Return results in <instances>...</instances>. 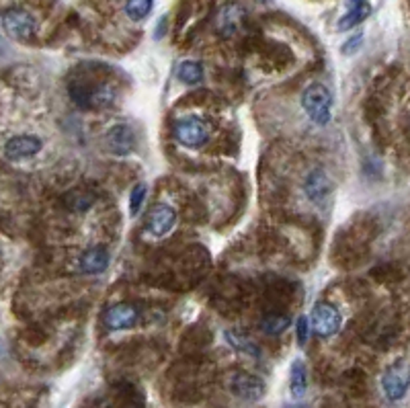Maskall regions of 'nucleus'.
<instances>
[{"instance_id": "obj_13", "label": "nucleus", "mask_w": 410, "mask_h": 408, "mask_svg": "<svg viewBox=\"0 0 410 408\" xmlns=\"http://www.w3.org/2000/svg\"><path fill=\"white\" fill-rule=\"evenodd\" d=\"M242 16H244V10L242 6L238 4H226L220 14H218V31L224 35V37H230L236 33V29L240 27L242 23Z\"/></svg>"}, {"instance_id": "obj_23", "label": "nucleus", "mask_w": 410, "mask_h": 408, "mask_svg": "<svg viewBox=\"0 0 410 408\" xmlns=\"http://www.w3.org/2000/svg\"><path fill=\"white\" fill-rule=\"evenodd\" d=\"M361 45H363V33H357V35L347 39V43L341 47V51L347 53V55H353V53H357L361 49Z\"/></svg>"}, {"instance_id": "obj_16", "label": "nucleus", "mask_w": 410, "mask_h": 408, "mask_svg": "<svg viewBox=\"0 0 410 408\" xmlns=\"http://www.w3.org/2000/svg\"><path fill=\"white\" fill-rule=\"evenodd\" d=\"M370 12H372V6L368 4V2H361V4H355V6H351L349 8V12L339 21V29L341 31H347V29H351V27H355V25H359L363 18H368L370 16Z\"/></svg>"}, {"instance_id": "obj_18", "label": "nucleus", "mask_w": 410, "mask_h": 408, "mask_svg": "<svg viewBox=\"0 0 410 408\" xmlns=\"http://www.w3.org/2000/svg\"><path fill=\"white\" fill-rule=\"evenodd\" d=\"M290 324H292L290 316H281V314H269V316H265V318H263V322H261V329H263V333L277 337V335L285 333V331L290 329Z\"/></svg>"}, {"instance_id": "obj_6", "label": "nucleus", "mask_w": 410, "mask_h": 408, "mask_svg": "<svg viewBox=\"0 0 410 408\" xmlns=\"http://www.w3.org/2000/svg\"><path fill=\"white\" fill-rule=\"evenodd\" d=\"M103 320H105V327L111 331H127L140 320V312L131 304H115L107 308Z\"/></svg>"}, {"instance_id": "obj_9", "label": "nucleus", "mask_w": 410, "mask_h": 408, "mask_svg": "<svg viewBox=\"0 0 410 408\" xmlns=\"http://www.w3.org/2000/svg\"><path fill=\"white\" fill-rule=\"evenodd\" d=\"M177 224V212L170 207V205H156L150 216H148V230L156 236V238H162L166 236Z\"/></svg>"}, {"instance_id": "obj_7", "label": "nucleus", "mask_w": 410, "mask_h": 408, "mask_svg": "<svg viewBox=\"0 0 410 408\" xmlns=\"http://www.w3.org/2000/svg\"><path fill=\"white\" fill-rule=\"evenodd\" d=\"M41 140L37 136H29V133H21V136H14L10 138L6 144H4V154L6 158L10 160H21V158H29V156H35L39 150H41Z\"/></svg>"}, {"instance_id": "obj_19", "label": "nucleus", "mask_w": 410, "mask_h": 408, "mask_svg": "<svg viewBox=\"0 0 410 408\" xmlns=\"http://www.w3.org/2000/svg\"><path fill=\"white\" fill-rule=\"evenodd\" d=\"M154 6V0H127L125 2V14L131 21H142L150 14Z\"/></svg>"}, {"instance_id": "obj_25", "label": "nucleus", "mask_w": 410, "mask_h": 408, "mask_svg": "<svg viewBox=\"0 0 410 408\" xmlns=\"http://www.w3.org/2000/svg\"><path fill=\"white\" fill-rule=\"evenodd\" d=\"M361 2H368V0H349V4H351V6H355V4H361Z\"/></svg>"}, {"instance_id": "obj_3", "label": "nucleus", "mask_w": 410, "mask_h": 408, "mask_svg": "<svg viewBox=\"0 0 410 408\" xmlns=\"http://www.w3.org/2000/svg\"><path fill=\"white\" fill-rule=\"evenodd\" d=\"M2 27H4V33L14 41H31L37 31L35 16L23 8L6 10L2 14Z\"/></svg>"}, {"instance_id": "obj_17", "label": "nucleus", "mask_w": 410, "mask_h": 408, "mask_svg": "<svg viewBox=\"0 0 410 408\" xmlns=\"http://www.w3.org/2000/svg\"><path fill=\"white\" fill-rule=\"evenodd\" d=\"M179 80L185 82V84H197L203 80V66L199 62H193V60H187L183 64H179Z\"/></svg>"}, {"instance_id": "obj_22", "label": "nucleus", "mask_w": 410, "mask_h": 408, "mask_svg": "<svg viewBox=\"0 0 410 408\" xmlns=\"http://www.w3.org/2000/svg\"><path fill=\"white\" fill-rule=\"evenodd\" d=\"M308 333H310V322H308L306 316H300L298 322H296V337H298L300 347H304L308 343Z\"/></svg>"}, {"instance_id": "obj_2", "label": "nucleus", "mask_w": 410, "mask_h": 408, "mask_svg": "<svg viewBox=\"0 0 410 408\" xmlns=\"http://www.w3.org/2000/svg\"><path fill=\"white\" fill-rule=\"evenodd\" d=\"M175 138L187 148H203L209 142V127L203 119L189 115L175 123Z\"/></svg>"}, {"instance_id": "obj_11", "label": "nucleus", "mask_w": 410, "mask_h": 408, "mask_svg": "<svg viewBox=\"0 0 410 408\" xmlns=\"http://www.w3.org/2000/svg\"><path fill=\"white\" fill-rule=\"evenodd\" d=\"M304 191L312 201H324L333 193V181L322 168H316L308 175L304 183Z\"/></svg>"}, {"instance_id": "obj_15", "label": "nucleus", "mask_w": 410, "mask_h": 408, "mask_svg": "<svg viewBox=\"0 0 410 408\" xmlns=\"http://www.w3.org/2000/svg\"><path fill=\"white\" fill-rule=\"evenodd\" d=\"M290 390L294 398H302L308 390V372L302 359H296L292 364V374H290Z\"/></svg>"}, {"instance_id": "obj_21", "label": "nucleus", "mask_w": 410, "mask_h": 408, "mask_svg": "<svg viewBox=\"0 0 410 408\" xmlns=\"http://www.w3.org/2000/svg\"><path fill=\"white\" fill-rule=\"evenodd\" d=\"M92 203V197L90 195H84L82 191H74L70 197H68V205L72 207V209H88V205Z\"/></svg>"}, {"instance_id": "obj_4", "label": "nucleus", "mask_w": 410, "mask_h": 408, "mask_svg": "<svg viewBox=\"0 0 410 408\" xmlns=\"http://www.w3.org/2000/svg\"><path fill=\"white\" fill-rule=\"evenodd\" d=\"M341 324H343V318L333 304L318 302L314 306V310L310 314V327L318 337L329 339V337L337 335L341 331Z\"/></svg>"}, {"instance_id": "obj_10", "label": "nucleus", "mask_w": 410, "mask_h": 408, "mask_svg": "<svg viewBox=\"0 0 410 408\" xmlns=\"http://www.w3.org/2000/svg\"><path fill=\"white\" fill-rule=\"evenodd\" d=\"M382 388H384V394L388 400L396 403V400H402L409 392V376H407V370H400V368H390L384 378H382Z\"/></svg>"}, {"instance_id": "obj_14", "label": "nucleus", "mask_w": 410, "mask_h": 408, "mask_svg": "<svg viewBox=\"0 0 410 408\" xmlns=\"http://www.w3.org/2000/svg\"><path fill=\"white\" fill-rule=\"evenodd\" d=\"M224 337H226L228 345H230L232 349H236L238 353H244V355L255 357V359L261 357V347H259L251 337H246L244 333H240V331H226Z\"/></svg>"}, {"instance_id": "obj_24", "label": "nucleus", "mask_w": 410, "mask_h": 408, "mask_svg": "<svg viewBox=\"0 0 410 408\" xmlns=\"http://www.w3.org/2000/svg\"><path fill=\"white\" fill-rule=\"evenodd\" d=\"M164 23H166V18L162 16V18H160V23H158V31H156V39H160V37H162V31H164Z\"/></svg>"}, {"instance_id": "obj_20", "label": "nucleus", "mask_w": 410, "mask_h": 408, "mask_svg": "<svg viewBox=\"0 0 410 408\" xmlns=\"http://www.w3.org/2000/svg\"><path fill=\"white\" fill-rule=\"evenodd\" d=\"M146 199V185L140 183L131 189V195H129V214L131 216H138L140 209H142V203Z\"/></svg>"}, {"instance_id": "obj_5", "label": "nucleus", "mask_w": 410, "mask_h": 408, "mask_svg": "<svg viewBox=\"0 0 410 408\" xmlns=\"http://www.w3.org/2000/svg\"><path fill=\"white\" fill-rule=\"evenodd\" d=\"M230 390L232 394H236L238 398L246 400V403H257L265 396L267 386L261 378L246 374V372H236L230 378Z\"/></svg>"}, {"instance_id": "obj_8", "label": "nucleus", "mask_w": 410, "mask_h": 408, "mask_svg": "<svg viewBox=\"0 0 410 408\" xmlns=\"http://www.w3.org/2000/svg\"><path fill=\"white\" fill-rule=\"evenodd\" d=\"M107 146L117 156H127L136 148V133L129 125L117 123L107 131Z\"/></svg>"}, {"instance_id": "obj_1", "label": "nucleus", "mask_w": 410, "mask_h": 408, "mask_svg": "<svg viewBox=\"0 0 410 408\" xmlns=\"http://www.w3.org/2000/svg\"><path fill=\"white\" fill-rule=\"evenodd\" d=\"M302 105H304L308 117L318 125H326L333 117V94L320 82H314L304 90Z\"/></svg>"}, {"instance_id": "obj_12", "label": "nucleus", "mask_w": 410, "mask_h": 408, "mask_svg": "<svg viewBox=\"0 0 410 408\" xmlns=\"http://www.w3.org/2000/svg\"><path fill=\"white\" fill-rule=\"evenodd\" d=\"M109 261H111L109 253L101 246H94V248L84 251V255L78 261V269L86 275H99V273L107 271Z\"/></svg>"}]
</instances>
